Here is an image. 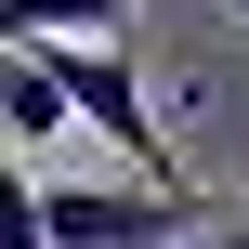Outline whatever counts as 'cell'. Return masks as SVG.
<instances>
[{"label":"cell","mask_w":249,"mask_h":249,"mask_svg":"<svg viewBox=\"0 0 249 249\" xmlns=\"http://www.w3.org/2000/svg\"><path fill=\"white\" fill-rule=\"evenodd\" d=\"M210 249H249V197H236V210H223V223H210Z\"/></svg>","instance_id":"5"},{"label":"cell","mask_w":249,"mask_h":249,"mask_svg":"<svg viewBox=\"0 0 249 249\" xmlns=\"http://www.w3.org/2000/svg\"><path fill=\"white\" fill-rule=\"evenodd\" d=\"M53 66V92L92 118V131H118V158H131V184H158V197H197L184 171H171V144H158V118H144V79H131V39H53L39 53Z\"/></svg>","instance_id":"2"},{"label":"cell","mask_w":249,"mask_h":249,"mask_svg":"<svg viewBox=\"0 0 249 249\" xmlns=\"http://www.w3.org/2000/svg\"><path fill=\"white\" fill-rule=\"evenodd\" d=\"M66 118H79V105L53 92V66H39V53H13V158H39Z\"/></svg>","instance_id":"4"},{"label":"cell","mask_w":249,"mask_h":249,"mask_svg":"<svg viewBox=\"0 0 249 249\" xmlns=\"http://www.w3.org/2000/svg\"><path fill=\"white\" fill-rule=\"evenodd\" d=\"M223 223V197H158V184H26L13 197V249H171Z\"/></svg>","instance_id":"1"},{"label":"cell","mask_w":249,"mask_h":249,"mask_svg":"<svg viewBox=\"0 0 249 249\" xmlns=\"http://www.w3.org/2000/svg\"><path fill=\"white\" fill-rule=\"evenodd\" d=\"M13 13V53H53V39H118V0H0Z\"/></svg>","instance_id":"3"}]
</instances>
